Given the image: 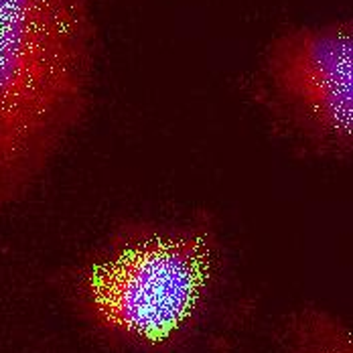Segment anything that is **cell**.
<instances>
[{"mask_svg":"<svg viewBox=\"0 0 353 353\" xmlns=\"http://www.w3.org/2000/svg\"><path fill=\"white\" fill-rule=\"evenodd\" d=\"M98 45L92 0H0V212L35 193L83 126Z\"/></svg>","mask_w":353,"mask_h":353,"instance_id":"1","label":"cell"},{"mask_svg":"<svg viewBox=\"0 0 353 353\" xmlns=\"http://www.w3.org/2000/svg\"><path fill=\"white\" fill-rule=\"evenodd\" d=\"M213 274V242L201 230L144 232L96 260L83 294L94 319L116 335L161 345L195 317Z\"/></svg>","mask_w":353,"mask_h":353,"instance_id":"2","label":"cell"},{"mask_svg":"<svg viewBox=\"0 0 353 353\" xmlns=\"http://www.w3.org/2000/svg\"><path fill=\"white\" fill-rule=\"evenodd\" d=\"M264 79L279 106L315 144L350 157L353 146V25H299L264 51Z\"/></svg>","mask_w":353,"mask_h":353,"instance_id":"3","label":"cell"},{"mask_svg":"<svg viewBox=\"0 0 353 353\" xmlns=\"http://www.w3.org/2000/svg\"><path fill=\"white\" fill-rule=\"evenodd\" d=\"M309 353H352V347L343 339H331L329 343H319Z\"/></svg>","mask_w":353,"mask_h":353,"instance_id":"4","label":"cell"}]
</instances>
